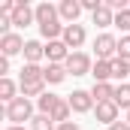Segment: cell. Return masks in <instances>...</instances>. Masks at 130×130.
Wrapping results in <instances>:
<instances>
[{
	"instance_id": "obj_1",
	"label": "cell",
	"mask_w": 130,
	"mask_h": 130,
	"mask_svg": "<svg viewBox=\"0 0 130 130\" xmlns=\"http://www.w3.org/2000/svg\"><path fill=\"white\" fill-rule=\"evenodd\" d=\"M3 112H6V121H9V124H21V121H33L36 106H33L27 97H18V100H12Z\"/></svg>"
},
{
	"instance_id": "obj_2",
	"label": "cell",
	"mask_w": 130,
	"mask_h": 130,
	"mask_svg": "<svg viewBox=\"0 0 130 130\" xmlns=\"http://www.w3.org/2000/svg\"><path fill=\"white\" fill-rule=\"evenodd\" d=\"M94 55H97V61H115V58H118V39L109 30L97 33V36H94Z\"/></svg>"
},
{
	"instance_id": "obj_3",
	"label": "cell",
	"mask_w": 130,
	"mask_h": 130,
	"mask_svg": "<svg viewBox=\"0 0 130 130\" xmlns=\"http://www.w3.org/2000/svg\"><path fill=\"white\" fill-rule=\"evenodd\" d=\"M67 73L70 76H91V70H94V61H91V55L88 52H73L70 58H67Z\"/></svg>"
},
{
	"instance_id": "obj_4",
	"label": "cell",
	"mask_w": 130,
	"mask_h": 130,
	"mask_svg": "<svg viewBox=\"0 0 130 130\" xmlns=\"http://www.w3.org/2000/svg\"><path fill=\"white\" fill-rule=\"evenodd\" d=\"M67 103H70V109L76 112V115H85V112H94V97H91V91H85V88H76L73 94H67Z\"/></svg>"
},
{
	"instance_id": "obj_5",
	"label": "cell",
	"mask_w": 130,
	"mask_h": 130,
	"mask_svg": "<svg viewBox=\"0 0 130 130\" xmlns=\"http://www.w3.org/2000/svg\"><path fill=\"white\" fill-rule=\"evenodd\" d=\"M85 39H88L85 24H67V27H64V42H67V48H70V52H82Z\"/></svg>"
},
{
	"instance_id": "obj_6",
	"label": "cell",
	"mask_w": 130,
	"mask_h": 130,
	"mask_svg": "<svg viewBox=\"0 0 130 130\" xmlns=\"http://www.w3.org/2000/svg\"><path fill=\"white\" fill-rule=\"evenodd\" d=\"M118 115H121V109L115 106V100H109V103H97V106H94V118H97V124L112 127L115 121H121Z\"/></svg>"
},
{
	"instance_id": "obj_7",
	"label": "cell",
	"mask_w": 130,
	"mask_h": 130,
	"mask_svg": "<svg viewBox=\"0 0 130 130\" xmlns=\"http://www.w3.org/2000/svg\"><path fill=\"white\" fill-rule=\"evenodd\" d=\"M12 24H15V27L36 24V9H33L27 0H18V6H15V12H12Z\"/></svg>"
},
{
	"instance_id": "obj_8",
	"label": "cell",
	"mask_w": 130,
	"mask_h": 130,
	"mask_svg": "<svg viewBox=\"0 0 130 130\" xmlns=\"http://www.w3.org/2000/svg\"><path fill=\"white\" fill-rule=\"evenodd\" d=\"M58 12H61V21L64 24H79V15L85 9H82V0H61L58 3Z\"/></svg>"
},
{
	"instance_id": "obj_9",
	"label": "cell",
	"mask_w": 130,
	"mask_h": 130,
	"mask_svg": "<svg viewBox=\"0 0 130 130\" xmlns=\"http://www.w3.org/2000/svg\"><path fill=\"white\" fill-rule=\"evenodd\" d=\"M24 42H27V39H21L15 30L9 33V36H0V55H3V58L21 55V52H24Z\"/></svg>"
},
{
	"instance_id": "obj_10",
	"label": "cell",
	"mask_w": 130,
	"mask_h": 130,
	"mask_svg": "<svg viewBox=\"0 0 130 130\" xmlns=\"http://www.w3.org/2000/svg\"><path fill=\"white\" fill-rule=\"evenodd\" d=\"M73 52L67 48L64 39H55V42H45V58H48V64H67V58H70Z\"/></svg>"
},
{
	"instance_id": "obj_11",
	"label": "cell",
	"mask_w": 130,
	"mask_h": 130,
	"mask_svg": "<svg viewBox=\"0 0 130 130\" xmlns=\"http://www.w3.org/2000/svg\"><path fill=\"white\" fill-rule=\"evenodd\" d=\"M33 9H36V27L52 24V21H61V12H58L55 3H36Z\"/></svg>"
},
{
	"instance_id": "obj_12",
	"label": "cell",
	"mask_w": 130,
	"mask_h": 130,
	"mask_svg": "<svg viewBox=\"0 0 130 130\" xmlns=\"http://www.w3.org/2000/svg\"><path fill=\"white\" fill-rule=\"evenodd\" d=\"M24 82H45V67L24 64L21 70H18V85H24Z\"/></svg>"
},
{
	"instance_id": "obj_13",
	"label": "cell",
	"mask_w": 130,
	"mask_h": 130,
	"mask_svg": "<svg viewBox=\"0 0 130 130\" xmlns=\"http://www.w3.org/2000/svg\"><path fill=\"white\" fill-rule=\"evenodd\" d=\"M21 55H24V64H39V61L45 58V45H42L39 39H27Z\"/></svg>"
},
{
	"instance_id": "obj_14",
	"label": "cell",
	"mask_w": 130,
	"mask_h": 130,
	"mask_svg": "<svg viewBox=\"0 0 130 130\" xmlns=\"http://www.w3.org/2000/svg\"><path fill=\"white\" fill-rule=\"evenodd\" d=\"M91 97H94V103H109V100H115V85H112V82H94Z\"/></svg>"
},
{
	"instance_id": "obj_15",
	"label": "cell",
	"mask_w": 130,
	"mask_h": 130,
	"mask_svg": "<svg viewBox=\"0 0 130 130\" xmlns=\"http://www.w3.org/2000/svg\"><path fill=\"white\" fill-rule=\"evenodd\" d=\"M91 24H97L100 30L106 33V27H112V24H115V12H112L106 3H103V9H97V12L91 15Z\"/></svg>"
},
{
	"instance_id": "obj_16",
	"label": "cell",
	"mask_w": 130,
	"mask_h": 130,
	"mask_svg": "<svg viewBox=\"0 0 130 130\" xmlns=\"http://www.w3.org/2000/svg\"><path fill=\"white\" fill-rule=\"evenodd\" d=\"M61 100H64V97H58V94H52V91H45L42 97L36 100V112H39V115H52V109H55V106H58Z\"/></svg>"
},
{
	"instance_id": "obj_17",
	"label": "cell",
	"mask_w": 130,
	"mask_h": 130,
	"mask_svg": "<svg viewBox=\"0 0 130 130\" xmlns=\"http://www.w3.org/2000/svg\"><path fill=\"white\" fill-rule=\"evenodd\" d=\"M67 76H70V73H67L64 64H48L45 67V85H61Z\"/></svg>"
},
{
	"instance_id": "obj_18",
	"label": "cell",
	"mask_w": 130,
	"mask_h": 130,
	"mask_svg": "<svg viewBox=\"0 0 130 130\" xmlns=\"http://www.w3.org/2000/svg\"><path fill=\"white\" fill-rule=\"evenodd\" d=\"M112 79H115L118 85L130 82V61H121V58H115V61H112Z\"/></svg>"
},
{
	"instance_id": "obj_19",
	"label": "cell",
	"mask_w": 130,
	"mask_h": 130,
	"mask_svg": "<svg viewBox=\"0 0 130 130\" xmlns=\"http://www.w3.org/2000/svg\"><path fill=\"white\" fill-rule=\"evenodd\" d=\"M52 121L55 124H64V121H73V109H70V103H67V97L52 109Z\"/></svg>"
},
{
	"instance_id": "obj_20",
	"label": "cell",
	"mask_w": 130,
	"mask_h": 130,
	"mask_svg": "<svg viewBox=\"0 0 130 130\" xmlns=\"http://www.w3.org/2000/svg\"><path fill=\"white\" fill-rule=\"evenodd\" d=\"M91 76H94V82H112V61H97Z\"/></svg>"
},
{
	"instance_id": "obj_21",
	"label": "cell",
	"mask_w": 130,
	"mask_h": 130,
	"mask_svg": "<svg viewBox=\"0 0 130 130\" xmlns=\"http://www.w3.org/2000/svg\"><path fill=\"white\" fill-rule=\"evenodd\" d=\"M115 106L124 109V112H130V82L115 85Z\"/></svg>"
},
{
	"instance_id": "obj_22",
	"label": "cell",
	"mask_w": 130,
	"mask_h": 130,
	"mask_svg": "<svg viewBox=\"0 0 130 130\" xmlns=\"http://www.w3.org/2000/svg\"><path fill=\"white\" fill-rule=\"evenodd\" d=\"M21 88V97H27V100H39L42 94H45V82H24V85H18Z\"/></svg>"
},
{
	"instance_id": "obj_23",
	"label": "cell",
	"mask_w": 130,
	"mask_h": 130,
	"mask_svg": "<svg viewBox=\"0 0 130 130\" xmlns=\"http://www.w3.org/2000/svg\"><path fill=\"white\" fill-rule=\"evenodd\" d=\"M30 130H58V124L52 121V115H33V121H30Z\"/></svg>"
},
{
	"instance_id": "obj_24",
	"label": "cell",
	"mask_w": 130,
	"mask_h": 130,
	"mask_svg": "<svg viewBox=\"0 0 130 130\" xmlns=\"http://www.w3.org/2000/svg\"><path fill=\"white\" fill-rule=\"evenodd\" d=\"M115 27L121 30V36H130V9L115 12Z\"/></svg>"
},
{
	"instance_id": "obj_25",
	"label": "cell",
	"mask_w": 130,
	"mask_h": 130,
	"mask_svg": "<svg viewBox=\"0 0 130 130\" xmlns=\"http://www.w3.org/2000/svg\"><path fill=\"white\" fill-rule=\"evenodd\" d=\"M118 58L121 61H130V36H121L118 39Z\"/></svg>"
},
{
	"instance_id": "obj_26",
	"label": "cell",
	"mask_w": 130,
	"mask_h": 130,
	"mask_svg": "<svg viewBox=\"0 0 130 130\" xmlns=\"http://www.w3.org/2000/svg\"><path fill=\"white\" fill-rule=\"evenodd\" d=\"M82 9H85V12H91V15H94V12H97V9H103V0H82Z\"/></svg>"
},
{
	"instance_id": "obj_27",
	"label": "cell",
	"mask_w": 130,
	"mask_h": 130,
	"mask_svg": "<svg viewBox=\"0 0 130 130\" xmlns=\"http://www.w3.org/2000/svg\"><path fill=\"white\" fill-rule=\"evenodd\" d=\"M58 130H79L76 121H64V124H58Z\"/></svg>"
},
{
	"instance_id": "obj_28",
	"label": "cell",
	"mask_w": 130,
	"mask_h": 130,
	"mask_svg": "<svg viewBox=\"0 0 130 130\" xmlns=\"http://www.w3.org/2000/svg\"><path fill=\"white\" fill-rule=\"evenodd\" d=\"M109 130H130V124H127V121H115Z\"/></svg>"
},
{
	"instance_id": "obj_29",
	"label": "cell",
	"mask_w": 130,
	"mask_h": 130,
	"mask_svg": "<svg viewBox=\"0 0 130 130\" xmlns=\"http://www.w3.org/2000/svg\"><path fill=\"white\" fill-rule=\"evenodd\" d=\"M3 130H27V127H24V124H6Z\"/></svg>"
},
{
	"instance_id": "obj_30",
	"label": "cell",
	"mask_w": 130,
	"mask_h": 130,
	"mask_svg": "<svg viewBox=\"0 0 130 130\" xmlns=\"http://www.w3.org/2000/svg\"><path fill=\"white\" fill-rule=\"evenodd\" d=\"M124 121H127V124H130V112H127V118H124Z\"/></svg>"
}]
</instances>
